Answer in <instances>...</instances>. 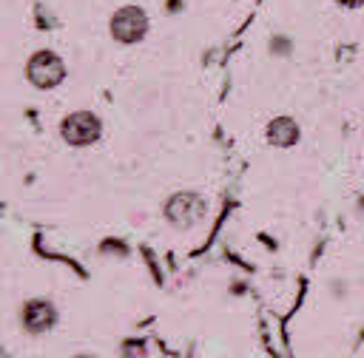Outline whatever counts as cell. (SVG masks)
Listing matches in <instances>:
<instances>
[{"label":"cell","instance_id":"cell-1","mask_svg":"<svg viewBox=\"0 0 364 358\" xmlns=\"http://www.w3.org/2000/svg\"><path fill=\"white\" fill-rule=\"evenodd\" d=\"M26 74H28V80H31L37 88H54V85L65 77V65H63V60H60L54 51H37V54L28 60Z\"/></svg>","mask_w":364,"mask_h":358},{"label":"cell","instance_id":"cell-2","mask_svg":"<svg viewBox=\"0 0 364 358\" xmlns=\"http://www.w3.org/2000/svg\"><path fill=\"white\" fill-rule=\"evenodd\" d=\"M145 28H148V17L136 6H125V9H119L111 17V34L119 43H136V40H142Z\"/></svg>","mask_w":364,"mask_h":358},{"label":"cell","instance_id":"cell-3","mask_svg":"<svg viewBox=\"0 0 364 358\" xmlns=\"http://www.w3.org/2000/svg\"><path fill=\"white\" fill-rule=\"evenodd\" d=\"M60 131H63V139L71 145H91L100 136V119L88 111H77V114L63 119Z\"/></svg>","mask_w":364,"mask_h":358},{"label":"cell","instance_id":"cell-4","mask_svg":"<svg viewBox=\"0 0 364 358\" xmlns=\"http://www.w3.org/2000/svg\"><path fill=\"white\" fill-rule=\"evenodd\" d=\"M205 213V202L196 196V193H176L168 205H165V216L179 224V227H188L193 222H199V216Z\"/></svg>","mask_w":364,"mask_h":358},{"label":"cell","instance_id":"cell-5","mask_svg":"<svg viewBox=\"0 0 364 358\" xmlns=\"http://www.w3.org/2000/svg\"><path fill=\"white\" fill-rule=\"evenodd\" d=\"M23 321L31 332H43L54 324V310L48 301H28L26 310H23Z\"/></svg>","mask_w":364,"mask_h":358},{"label":"cell","instance_id":"cell-6","mask_svg":"<svg viewBox=\"0 0 364 358\" xmlns=\"http://www.w3.org/2000/svg\"><path fill=\"white\" fill-rule=\"evenodd\" d=\"M267 139H270L273 145H279V148H287V145H293V142L299 139V128H296L293 119L279 116V119H273V122L267 125Z\"/></svg>","mask_w":364,"mask_h":358},{"label":"cell","instance_id":"cell-7","mask_svg":"<svg viewBox=\"0 0 364 358\" xmlns=\"http://www.w3.org/2000/svg\"><path fill=\"white\" fill-rule=\"evenodd\" d=\"M338 3H341V6H350V9H353V6H358L361 0H338Z\"/></svg>","mask_w":364,"mask_h":358}]
</instances>
